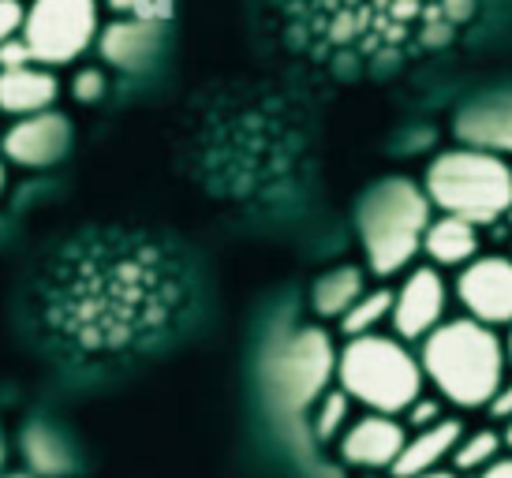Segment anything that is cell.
Wrapping results in <instances>:
<instances>
[{
    "label": "cell",
    "mask_w": 512,
    "mask_h": 478,
    "mask_svg": "<svg viewBox=\"0 0 512 478\" xmlns=\"http://www.w3.org/2000/svg\"><path fill=\"white\" fill-rule=\"evenodd\" d=\"M419 366L434 393L464 411L490 408L509 374L498 329L475 318H445L419 340Z\"/></svg>",
    "instance_id": "obj_1"
},
{
    "label": "cell",
    "mask_w": 512,
    "mask_h": 478,
    "mask_svg": "<svg viewBox=\"0 0 512 478\" xmlns=\"http://www.w3.org/2000/svg\"><path fill=\"white\" fill-rule=\"evenodd\" d=\"M333 381L363 411H382V415H404L415 396L427 389L419 355L408 348V340L385 329L344 337Z\"/></svg>",
    "instance_id": "obj_2"
},
{
    "label": "cell",
    "mask_w": 512,
    "mask_h": 478,
    "mask_svg": "<svg viewBox=\"0 0 512 478\" xmlns=\"http://www.w3.org/2000/svg\"><path fill=\"white\" fill-rule=\"evenodd\" d=\"M430 217L434 206L415 180L393 176L378 183L359 206V243L370 273L385 281L415 266Z\"/></svg>",
    "instance_id": "obj_3"
},
{
    "label": "cell",
    "mask_w": 512,
    "mask_h": 478,
    "mask_svg": "<svg viewBox=\"0 0 512 478\" xmlns=\"http://www.w3.org/2000/svg\"><path fill=\"white\" fill-rule=\"evenodd\" d=\"M430 206L464 217L471 225H494L512 210V165L494 150L460 146L430 161L423 180Z\"/></svg>",
    "instance_id": "obj_4"
},
{
    "label": "cell",
    "mask_w": 512,
    "mask_h": 478,
    "mask_svg": "<svg viewBox=\"0 0 512 478\" xmlns=\"http://www.w3.org/2000/svg\"><path fill=\"white\" fill-rule=\"evenodd\" d=\"M19 34L34 64H72L98 38V0H34Z\"/></svg>",
    "instance_id": "obj_5"
},
{
    "label": "cell",
    "mask_w": 512,
    "mask_h": 478,
    "mask_svg": "<svg viewBox=\"0 0 512 478\" xmlns=\"http://www.w3.org/2000/svg\"><path fill=\"white\" fill-rule=\"evenodd\" d=\"M273 396L292 411H307L337 378V348L322 329H299L277 348L270 363Z\"/></svg>",
    "instance_id": "obj_6"
},
{
    "label": "cell",
    "mask_w": 512,
    "mask_h": 478,
    "mask_svg": "<svg viewBox=\"0 0 512 478\" xmlns=\"http://www.w3.org/2000/svg\"><path fill=\"white\" fill-rule=\"evenodd\" d=\"M453 288L441 277L438 266H408L400 273V288H393V314L389 333H397L408 344H419L434 325L445 322Z\"/></svg>",
    "instance_id": "obj_7"
},
{
    "label": "cell",
    "mask_w": 512,
    "mask_h": 478,
    "mask_svg": "<svg viewBox=\"0 0 512 478\" xmlns=\"http://www.w3.org/2000/svg\"><path fill=\"white\" fill-rule=\"evenodd\" d=\"M453 299L468 310V318L505 329L512 322V258L475 254L468 266L456 269Z\"/></svg>",
    "instance_id": "obj_8"
},
{
    "label": "cell",
    "mask_w": 512,
    "mask_h": 478,
    "mask_svg": "<svg viewBox=\"0 0 512 478\" xmlns=\"http://www.w3.org/2000/svg\"><path fill=\"white\" fill-rule=\"evenodd\" d=\"M404 437H408V430H404L400 415L363 411L337 437V452H341L344 464L356 467V471H389L404 449Z\"/></svg>",
    "instance_id": "obj_9"
},
{
    "label": "cell",
    "mask_w": 512,
    "mask_h": 478,
    "mask_svg": "<svg viewBox=\"0 0 512 478\" xmlns=\"http://www.w3.org/2000/svg\"><path fill=\"white\" fill-rule=\"evenodd\" d=\"M68 146H72V124H68V116L53 113V109L19 116L0 139L4 157L23 165V169L57 165L60 157L68 154Z\"/></svg>",
    "instance_id": "obj_10"
},
{
    "label": "cell",
    "mask_w": 512,
    "mask_h": 478,
    "mask_svg": "<svg viewBox=\"0 0 512 478\" xmlns=\"http://www.w3.org/2000/svg\"><path fill=\"white\" fill-rule=\"evenodd\" d=\"M460 434H464V422L453 419V415L412 430V434L404 437V449H400L397 464L389 467V475L415 478V475H427V471H438V467L453 456Z\"/></svg>",
    "instance_id": "obj_11"
},
{
    "label": "cell",
    "mask_w": 512,
    "mask_h": 478,
    "mask_svg": "<svg viewBox=\"0 0 512 478\" xmlns=\"http://www.w3.org/2000/svg\"><path fill=\"white\" fill-rule=\"evenodd\" d=\"M60 94L57 75L45 64H15V68H0V113L8 116H30L53 109Z\"/></svg>",
    "instance_id": "obj_12"
},
{
    "label": "cell",
    "mask_w": 512,
    "mask_h": 478,
    "mask_svg": "<svg viewBox=\"0 0 512 478\" xmlns=\"http://www.w3.org/2000/svg\"><path fill=\"white\" fill-rule=\"evenodd\" d=\"M423 254H427L430 266L438 269L468 266L471 258L479 254V225H471L464 217H453V213L430 217L427 232H423Z\"/></svg>",
    "instance_id": "obj_13"
},
{
    "label": "cell",
    "mask_w": 512,
    "mask_h": 478,
    "mask_svg": "<svg viewBox=\"0 0 512 478\" xmlns=\"http://www.w3.org/2000/svg\"><path fill=\"white\" fill-rule=\"evenodd\" d=\"M460 139L468 146H483L494 154H512V98H494L483 105H471L460 116Z\"/></svg>",
    "instance_id": "obj_14"
},
{
    "label": "cell",
    "mask_w": 512,
    "mask_h": 478,
    "mask_svg": "<svg viewBox=\"0 0 512 478\" xmlns=\"http://www.w3.org/2000/svg\"><path fill=\"white\" fill-rule=\"evenodd\" d=\"M367 292V277L359 266H333L314 281L311 307L322 322H337L344 310L352 307L359 296Z\"/></svg>",
    "instance_id": "obj_15"
},
{
    "label": "cell",
    "mask_w": 512,
    "mask_h": 478,
    "mask_svg": "<svg viewBox=\"0 0 512 478\" xmlns=\"http://www.w3.org/2000/svg\"><path fill=\"white\" fill-rule=\"evenodd\" d=\"M157 45V30L150 27V19H135V23H116L105 30L101 38V53L120 64V68H139Z\"/></svg>",
    "instance_id": "obj_16"
},
{
    "label": "cell",
    "mask_w": 512,
    "mask_h": 478,
    "mask_svg": "<svg viewBox=\"0 0 512 478\" xmlns=\"http://www.w3.org/2000/svg\"><path fill=\"white\" fill-rule=\"evenodd\" d=\"M356 400L344 393L341 385H329L326 393L311 404V430L322 445H333L348 430V422L356 419Z\"/></svg>",
    "instance_id": "obj_17"
},
{
    "label": "cell",
    "mask_w": 512,
    "mask_h": 478,
    "mask_svg": "<svg viewBox=\"0 0 512 478\" xmlns=\"http://www.w3.org/2000/svg\"><path fill=\"white\" fill-rule=\"evenodd\" d=\"M389 314H393V288H374V292H363V296L344 310L337 325H341L344 337H363V333H378L389 325Z\"/></svg>",
    "instance_id": "obj_18"
},
{
    "label": "cell",
    "mask_w": 512,
    "mask_h": 478,
    "mask_svg": "<svg viewBox=\"0 0 512 478\" xmlns=\"http://www.w3.org/2000/svg\"><path fill=\"white\" fill-rule=\"evenodd\" d=\"M501 456V437L494 426H483V430H475V434H460L456 441L453 456H449V464L453 471L460 475H479L490 460H498Z\"/></svg>",
    "instance_id": "obj_19"
},
{
    "label": "cell",
    "mask_w": 512,
    "mask_h": 478,
    "mask_svg": "<svg viewBox=\"0 0 512 478\" xmlns=\"http://www.w3.org/2000/svg\"><path fill=\"white\" fill-rule=\"evenodd\" d=\"M445 415H449V411H445V400H441L438 393L427 396V389L415 396L412 404H408V411H404V419H408V426H412V430H419V426H430V422L445 419Z\"/></svg>",
    "instance_id": "obj_20"
},
{
    "label": "cell",
    "mask_w": 512,
    "mask_h": 478,
    "mask_svg": "<svg viewBox=\"0 0 512 478\" xmlns=\"http://www.w3.org/2000/svg\"><path fill=\"white\" fill-rule=\"evenodd\" d=\"M72 94L79 101H98L101 94H105V75H101L98 68H83L79 75H75V83H72Z\"/></svg>",
    "instance_id": "obj_21"
},
{
    "label": "cell",
    "mask_w": 512,
    "mask_h": 478,
    "mask_svg": "<svg viewBox=\"0 0 512 478\" xmlns=\"http://www.w3.org/2000/svg\"><path fill=\"white\" fill-rule=\"evenodd\" d=\"M23 19H27L23 0H0V42L15 38L23 30Z\"/></svg>",
    "instance_id": "obj_22"
},
{
    "label": "cell",
    "mask_w": 512,
    "mask_h": 478,
    "mask_svg": "<svg viewBox=\"0 0 512 478\" xmlns=\"http://www.w3.org/2000/svg\"><path fill=\"white\" fill-rule=\"evenodd\" d=\"M15 64H30V49L23 45V38L19 42L15 38L0 42V68H15Z\"/></svg>",
    "instance_id": "obj_23"
},
{
    "label": "cell",
    "mask_w": 512,
    "mask_h": 478,
    "mask_svg": "<svg viewBox=\"0 0 512 478\" xmlns=\"http://www.w3.org/2000/svg\"><path fill=\"white\" fill-rule=\"evenodd\" d=\"M490 415H494V422H501V419H509L512 415V378H505L501 381V389L494 393V400H490Z\"/></svg>",
    "instance_id": "obj_24"
},
{
    "label": "cell",
    "mask_w": 512,
    "mask_h": 478,
    "mask_svg": "<svg viewBox=\"0 0 512 478\" xmlns=\"http://www.w3.org/2000/svg\"><path fill=\"white\" fill-rule=\"evenodd\" d=\"M479 478H512V452L509 456H498L479 471Z\"/></svg>",
    "instance_id": "obj_25"
},
{
    "label": "cell",
    "mask_w": 512,
    "mask_h": 478,
    "mask_svg": "<svg viewBox=\"0 0 512 478\" xmlns=\"http://www.w3.org/2000/svg\"><path fill=\"white\" fill-rule=\"evenodd\" d=\"M498 437H501V452H512V415L509 419H501Z\"/></svg>",
    "instance_id": "obj_26"
},
{
    "label": "cell",
    "mask_w": 512,
    "mask_h": 478,
    "mask_svg": "<svg viewBox=\"0 0 512 478\" xmlns=\"http://www.w3.org/2000/svg\"><path fill=\"white\" fill-rule=\"evenodd\" d=\"M415 478H464V475H460V471H453V467H449V471H445V467H438V471H427V475H415Z\"/></svg>",
    "instance_id": "obj_27"
},
{
    "label": "cell",
    "mask_w": 512,
    "mask_h": 478,
    "mask_svg": "<svg viewBox=\"0 0 512 478\" xmlns=\"http://www.w3.org/2000/svg\"><path fill=\"white\" fill-rule=\"evenodd\" d=\"M505 329H509V333H505V340H501V344H505V359H509V366H512V322L505 325Z\"/></svg>",
    "instance_id": "obj_28"
},
{
    "label": "cell",
    "mask_w": 512,
    "mask_h": 478,
    "mask_svg": "<svg viewBox=\"0 0 512 478\" xmlns=\"http://www.w3.org/2000/svg\"><path fill=\"white\" fill-rule=\"evenodd\" d=\"M8 187V169H4V161H0V191Z\"/></svg>",
    "instance_id": "obj_29"
},
{
    "label": "cell",
    "mask_w": 512,
    "mask_h": 478,
    "mask_svg": "<svg viewBox=\"0 0 512 478\" xmlns=\"http://www.w3.org/2000/svg\"><path fill=\"white\" fill-rule=\"evenodd\" d=\"M363 478H382V475H378V471H367V475H363Z\"/></svg>",
    "instance_id": "obj_30"
},
{
    "label": "cell",
    "mask_w": 512,
    "mask_h": 478,
    "mask_svg": "<svg viewBox=\"0 0 512 478\" xmlns=\"http://www.w3.org/2000/svg\"><path fill=\"white\" fill-rule=\"evenodd\" d=\"M0 456H4V445H0Z\"/></svg>",
    "instance_id": "obj_31"
}]
</instances>
